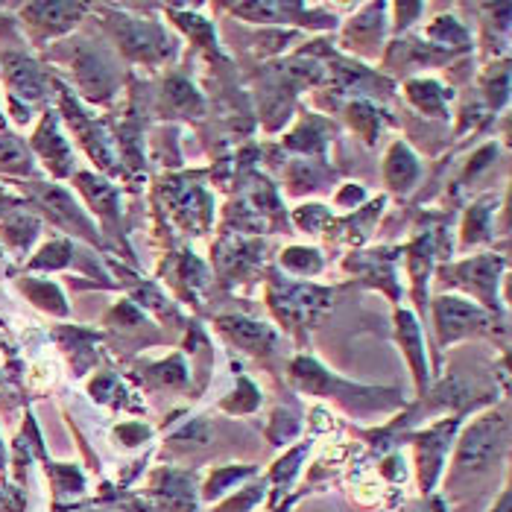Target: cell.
<instances>
[{
  "mask_svg": "<svg viewBox=\"0 0 512 512\" xmlns=\"http://www.w3.org/2000/svg\"><path fill=\"white\" fill-rule=\"evenodd\" d=\"M436 319H439V328H442V337H457L463 331L472 328V322L480 319V314L474 311L472 305L460 302V299H442L436 305Z\"/></svg>",
  "mask_w": 512,
  "mask_h": 512,
  "instance_id": "obj_2",
  "label": "cell"
},
{
  "mask_svg": "<svg viewBox=\"0 0 512 512\" xmlns=\"http://www.w3.org/2000/svg\"><path fill=\"white\" fill-rule=\"evenodd\" d=\"M498 445H501V419L486 416L483 422L474 425L463 439V445H460V457H457L460 472L486 469L492 463V457L498 454Z\"/></svg>",
  "mask_w": 512,
  "mask_h": 512,
  "instance_id": "obj_1",
  "label": "cell"
},
{
  "mask_svg": "<svg viewBox=\"0 0 512 512\" xmlns=\"http://www.w3.org/2000/svg\"><path fill=\"white\" fill-rule=\"evenodd\" d=\"M0 167L12 170V173H27L30 170V158L24 153V147L15 138H0Z\"/></svg>",
  "mask_w": 512,
  "mask_h": 512,
  "instance_id": "obj_10",
  "label": "cell"
},
{
  "mask_svg": "<svg viewBox=\"0 0 512 512\" xmlns=\"http://www.w3.org/2000/svg\"><path fill=\"white\" fill-rule=\"evenodd\" d=\"M68 246L65 243H53V246H44L41 249V258L33 261V267H62V264H68Z\"/></svg>",
  "mask_w": 512,
  "mask_h": 512,
  "instance_id": "obj_14",
  "label": "cell"
},
{
  "mask_svg": "<svg viewBox=\"0 0 512 512\" xmlns=\"http://www.w3.org/2000/svg\"><path fill=\"white\" fill-rule=\"evenodd\" d=\"M410 94H413V100L422 106V109H428V112H439V106H442V91H439V85L434 82H413L410 85Z\"/></svg>",
  "mask_w": 512,
  "mask_h": 512,
  "instance_id": "obj_11",
  "label": "cell"
},
{
  "mask_svg": "<svg viewBox=\"0 0 512 512\" xmlns=\"http://www.w3.org/2000/svg\"><path fill=\"white\" fill-rule=\"evenodd\" d=\"M36 147L41 150V156L47 158V164H53L56 167V173H65L68 170V150H65V144H62V138L53 132V126H50V120L41 126V132L36 135Z\"/></svg>",
  "mask_w": 512,
  "mask_h": 512,
  "instance_id": "obj_7",
  "label": "cell"
},
{
  "mask_svg": "<svg viewBox=\"0 0 512 512\" xmlns=\"http://www.w3.org/2000/svg\"><path fill=\"white\" fill-rule=\"evenodd\" d=\"M495 273H498V261L495 258H480L474 264H466L463 267V276H469V284H474L480 293H492L495 287Z\"/></svg>",
  "mask_w": 512,
  "mask_h": 512,
  "instance_id": "obj_9",
  "label": "cell"
},
{
  "mask_svg": "<svg viewBox=\"0 0 512 512\" xmlns=\"http://www.w3.org/2000/svg\"><path fill=\"white\" fill-rule=\"evenodd\" d=\"M240 474H243L240 469H232V472H223V474H217V477H211V483H208V495L223 492V486H226V483H232V480H237Z\"/></svg>",
  "mask_w": 512,
  "mask_h": 512,
  "instance_id": "obj_16",
  "label": "cell"
},
{
  "mask_svg": "<svg viewBox=\"0 0 512 512\" xmlns=\"http://www.w3.org/2000/svg\"><path fill=\"white\" fill-rule=\"evenodd\" d=\"M284 267H290L296 273H316L319 270V258H316L314 252H308V249H290V252H284Z\"/></svg>",
  "mask_w": 512,
  "mask_h": 512,
  "instance_id": "obj_12",
  "label": "cell"
},
{
  "mask_svg": "<svg viewBox=\"0 0 512 512\" xmlns=\"http://www.w3.org/2000/svg\"><path fill=\"white\" fill-rule=\"evenodd\" d=\"M79 82L88 88V94H106L109 88V71L106 65L94 56V53H82L77 62Z\"/></svg>",
  "mask_w": 512,
  "mask_h": 512,
  "instance_id": "obj_5",
  "label": "cell"
},
{
  "mask_svg": "<svg viewBox=\"0 0 512 512\" xmlns=\"http://www.w3.org/2000/svg\"><path fill=\"white\" fill-rule=\"evenodd\" d=\"M9 82H12V88L21 94V97H30V100H36L41 97V77L39 71L30 65V62H24V59H9Z\"/></svg>",
  "mask_w": 512,
  "mask_h": 512,
  "instance_id": "obj_6",
  "label": "cell"
},
{
  "mask_svg": "<svg viewBox=\"0 0 512 512\" xmlns=\"http://www.w3.org/2000/svg\"><path fill=\"white\" fill-rule=\"evenodd\" d=\"M33 296L39 299V305H44V308H53L56 314H65V305H62V296H59L56 287H50V284H36V287H33Z\"/></svg>",
  "mask_w": 512,
  "mask_h": 512,
  "instance_id": "obj_15",
  "label": "cell"
},
{
  "mask_svg": "<svg viewBox=\"0 0 512 512\" xmlns=\"http://www.w3.org/2000/svg\"><path fill=\"white\" fill-rule=\"evenodd\" d=\"M258 498H261V492H246L243 498H232V501H229V504L223 507V512H243L246 507H252V504H255Z\"/></svg>",
  "mask_w": 512,
  "mask_h": 512,
  "instance_id": "obj_17",
  "label": "cell"
},
{
  "mask_svg": "<svg viewBox=\"0 0 512 512\" xmlns=\"http://www.w3.org/2000/svg\"><path fill=\"white\" fill-rule=\"evenodd\" d=\"M3 232H6V237H9L12 243L24 246V243H30L33 235H36V223L27 220V217H15V220H9V223L3 226Z\"/></svg>",
  "mask_w": 512,
  "mask_h": 512,
  "instance_id": "obj_13",
  "label": "cell"
},
{
  "mask_svg": "<svg viewBox=\"0 0 512 512\" xmlns=\"http://www.w3.org/2000/svg\"><path fill=\"white\" fill-rule=\"evenodd\" d=\"M223 328L235 337L243 349H249V352H264L273 343V331L267 325L249 322V319H240V316L223 319Z\"/></svg>",
  "mask_w": 512,
  "mask_h": 512,
  "instance_id": "obj_3",
  "label": "cell"
},
{
  "mask_svg": "<svg viewBox=\"0 0 512 512\" xmlns=\"http://www.w3.org/2000/svg\"><path fill=\"white\" fill-rule=\"evenodd\" d=\"M413 176H416V161H413V156L404 147H395L393 153H390V161H387V179L393 182L395 188H404Z\"/></svg>",
  "mask_w": 512,
  "mask_h": 512,
  "instance_id": "obj_8",
  "label": "cell"
},
{
  "mask_svg": "<svg viewBox=\"0 0 512 512\" xmlns=\"http://www.w3.org/2000/svg\"><path fill=\"white\" fill-rule=\"evenodd\" d=\"M27 12L36 18V24H44L50 30H62L77 18L82 6H77V3H36Z\"/></svg>",
  "mask_w": 512,
  "mask_h": 512,
  "instance_id": "obj_4",
  "label": "cell"
}]
</instances>
